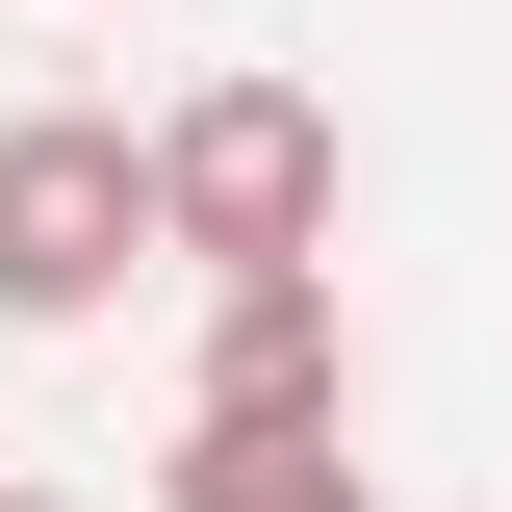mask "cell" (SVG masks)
<instances>
[{"instance_id":"1","label":"cell","mask_w":512,"mask_h":512,"mask_svg":"<svg viewBox=\"0 0 512 512\" xmlns=\"http://www.w3.org/2000/svg\"><path fill=\"white\" fill-rule=\"evenodd\" d=\"M333 205H359V154H333L308 77H180V103H154V231H180V282H308Z\"/></svg>"},{"instance_id":"2","label":"cell","mask_w":512,"mask_h":512,"mask_svg":"<svg viewBox=\"0 0 512 512\" xmlns=\"http://www.w3.org/2000/svg\"><path fill=\"white\" fill-rule=\"evenodd\" d=\"M154 128L128 103H26L0 128V333H103L128 282H154Z\"/></svg>"},{"instance_id":"3","label":"cell","mask_w":512,"mask_h":512,"mask_svg":"<svg viewBox=\"0 0 512 512\" xmlns=\"http://www.w3.org/2000/svg\"><path fill=\"white\" fill-rule=\"evenodd\" d=\"M180 410H359V308H333V256H308V282H205Z\"/></svg>"},{"instance_id":"4","label":"cell","mask_w":512,"mask_h":512,"mask_svg":"<svg viewBox=\"0 0 512 512\" xmlns=\"http://www.w3.org/2000/svg\"><path fill=\"white\" fill-rule=\"evenodd\" d=\"M154 512H384V487H359V410H180Z\"/></svg>"},{"instance_id":"5","label":"cell","mask_w":512,"mask_h":512,"mask_svg":"<svg viewBox=\"0 0 512 512\" xmlns=\"http://www.w3.org/2000/svg\"><path fill=\"white\" fill-rule=\"evenodd\" d=\"M0 512H77V487H0Z\"/></svg>"}]
</instances>
